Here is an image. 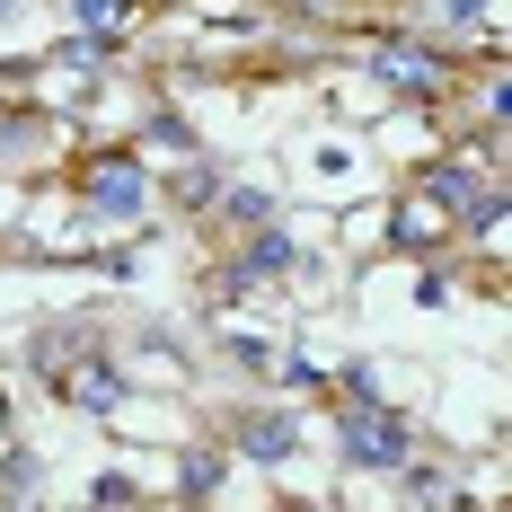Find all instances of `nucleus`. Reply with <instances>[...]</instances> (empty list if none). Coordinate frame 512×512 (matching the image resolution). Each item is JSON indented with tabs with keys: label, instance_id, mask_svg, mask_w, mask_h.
I'll use <instances>...</instances> for the list:
<instances>
[{
	"label": "nucleus",
	"instance_id": "f257e3e1",
	"mask_svg": "<svg viewBox=\"0 0 512 512\" xmlns=\"http://www.w3.org/2000/svg\"><path fill=\"white\" fill-rule=\"evenodd\" d=\"M362 80L407 115H433V106L460 98V45L451 36H415V27H380L362 45Z\"/></svg>",
	"mask_w": 512,
	"mask_h": 512
},
{
	"label": "nucleus",
	"instance_id": "f03ea898",
	"mask_svg": "<svg viewBox=\"0 0 512 512\" xmlns=\"http://www.w3.org/2000/svg\"><path fill=\"white\" fill-rule=\"evenodd\" d=\"M71 204H80L89 230H142L151 221V159L133 142H98L71 168Z\"/></svg>",
	"mask_w": 512,
	"mask_h": 512
},
{
	"label": "nucleus",
	"instance_id": "7ed1b4c3",
	"mask_svg": "<svg viewBox=\"0 0 512 512\" xmlns=\"http://www.w3.org/2000/svg\"><path fill=\"white\" fill-rule=\"evenodd\" d=\"M212 442L230 451V468L283 477V468H301V451H309V415L292 407V398H230L221 424H212Z\"/></svg>",
	"mask_w": 512,
	"mask_h": 512
},
{
	"label": "nucleus",
	"instance_id": "20e7f679",
	"mask_svg": "<svg viewBox=\"0 0 512 512\" xmlns=\"http://www.w3.org/2000/svg\"><path fill=\"white\" fill-rule=\"evenodd\" d=\"M336 415V468H354V477H398V468L424 451V424H415L398 398H371V407H327Z\"/></svg>",
	"mask_w": 512,
	"mask_h": 512
},
{
	"label": "nucleus",
	"instance_id": "39448f33",
	"mask_svg": "<svg viewBox=\"0 0 512 512\" xmlns=\"http://www.w3.org/2000/svg\"><path fill=\"white\" fill-rule=\"evenodd\" d=\"M274 283H301V230L292 221H265L248 239H230L221 265H212V301H256V292H274Z\"/></svg>",
	"mask_w": 512,
	"mask_h": 512
},
{
	"label": "nucleus",
	"instance_id": "423d86ee",
	"mask_svg": "<svg viewBox=\"0 0 512 512\" xmlns=\"http://www.w3.org/2000/svg\"><path fill=\"white\" fill-rule=\"evenodd\" d=\"M221 186H230V168H221L212 151L168 159V168H151V212H168V221H212Z\"/></svg>",
	"mask_w": 512,
	"mask_h": 512
},
{
	"label": "nucleus",
	"instance_id": "0eeeda50",
	"mask_svg": "<svg viewBox=\"0 0 512 512\" xmlns=\"http://www.w3.org/2000/svg\"><path fill=\"white\" fill-rule=\"evenodd\" d=\"M380 239H389L398 256H451V248H460V239H451V212L433 204V195H424L415 177L398 186V204L380 212Z\"/></svg>",
	"mask_w": 512,
	"mask_h": 512
},
{
	"label": "nucleus",
	"instance_id": "6e6552de",
	"mask_svg": "<svg viewBox=\"0 0 512 512\" xmlns=\"http://www.w3.org/2000/svg\"><path fill=\"white\" fill-rule=\"evenodd\" d=\"M221 486H230V451H221V442H186V451H177V477H168V495H177L186 512H212V504H221Z\"/></svg>",
	"mask_w": 512,
	"mask_h": 512
},
{
	"label": "nucleus",
	"instance_id": "1a4fd4ad",
	"mask_svg": "<svg viewBox=\"0 0 512 512\" xmlns=\"http://www.w3.org/2000/svg\"><path fill=\"white\" fill-rule=\"evenodd\" d=\"M265 221H283V195H274V186H248V177H230L204 230H221V239H248V230H265Z\"/></svg>",
	"mask_w": 512,
	"mask_h": 512
},
{
	"label": "nucleus",
	"instance_id": "9d476101",
	"mask_svg": "<svg viewBox=\"0 0 512 512\" xmlns=\"http://www.w3.org/2000/svg\"><path fill=\"white\" fill-rule=\"evenodd\" d=\"M62 9L80 36H115V45H133V27L151 18V0H62Z\"/></svg>",
	"mask_w": 512,
	"mask_h": 512
},
{
	"label": "nucleus",
	"instance_id": "9b49d317",
	"mask_svg": "<svg viewBox=\"0 0 512 512\" xmlns=\"http://www.w3.org/2000/svg\"><path fill=\"white\" fill-rule=\"evenodd\" d=\"M133 151H142V159H159V151H168V159H195V151H204V133H195L177 106H151L142 133H133Z\"/></svg>",
	"mask_w": 512,
	"mask_h": 512
},
{
	"label": "nucleus",
	"instance_id": "f8f14e48",
	"mask_svg": "<svg viewBox=\"0 0 512 512\" xmlns=\"http://www.w3.org/2000/svg\"><path fill=\"white\" fill-rule=\"evenodd\" d=\"M45 495V451L36 442H9L0 451V504H36Z\"/></svg>",
	"mask_w": 512,
	"mask_h": 512
},
{
	"label": "nucleus",
	"instance_id": "ddd939ff",
	"mask_svg": "<svg viewBox=\"0 0 512 512\" xmlns=\"http://www.w3.org/2000/svg\"><path fill=\"white\" fill-rule=\"evenodd\" d=\"M212 345H221V362H230V371H248V380H265V362H274V345H265V336H248V327H212Z\"/></svg>",
	"mask_w": 512,
	"mask_h": 512
},
{
	"label": "nucleus",
	"instance_id": "4468645a",
	"mask_svg": "<svg viewBox=\"0 0 512 512\" xmlns=\"http://www.w3.org/2000/svg\"><path fill=\"white\" fill-rule=\"evenodd\" d=\"M89 512H142V486H133L124 468H98V477H89Z\"/></svg>",
	"mask_w": 512,
	"mask_h": 512
},
{
	"label": "nucleus",
	"instance_id": "2eb2a0df",
	"mask_svg": "<svg viewBox=\"0 0 512 512\" xmlns=\"http://www.w3.org/2000/svg\"><path fill=\"white\" fill-rule=\"evenodd\" d=\"M424 9L442 18V36H451V45H460L468 27H486V18H495V0H424Z\"/></svg>",
	"mask_w": 512,
	"mask_h": 512
},
{
	"label": "nucleus",
	"instance_id": "dca6fc26",
	"mask_svg": "<svg viewBox=\"0 0 512 512\" xmlns=\"http://www.w3.org/2000/svg\"><path fill=\"white\" fill-rule=\"evenodd\" d=\"M451 292H460V274H451V265L433 256V265L415 274V301H424V309H442V301H451Z\"/></svg>",
	"mask_w": 512,
	"mask_h": 512
},
{
	"label": "nucleus",
	"instance_id": "f3484780",
	"mask_svg": "<svg viewBox=\"0 0 512 512\" xmlns=\"http://www.w3.org/2000/svg\"><path fill=\"white\" fill-rule=\"evenodd\" d=\"M18 9H27V0H0V27H9V18H18Z\"/></svg>",
	"mask_w": 512,
	"mask_h": 512
},
{
	"label": "nucleus",
	"instance_id": "a211bd4d",
	"mask_svg": "<svg viewBox=\"0 0 512 512\" xmlns=\"http://www.w3.org/2000/svg\"><path fill=\"white\" fill-rule=\"evenodd\" d=\"M9 512H53V504H45V495H36V504H9Z\"/></svg>",
	"mask_w": 512,
	"mask_h": 512
},
{
	"label": "nucleus",
	"instance_id": "6ab92c4d",
	"mask_svg": "<svg viewBox=\"0 0 512 512\" xmlns=\"http://www.w3.org/2000/svg\"><path fill=\"white\" fill-rule=\"evenodd\" d=\"M0 407H9V398H0Z\"/></svg>",
	"mask_w": 512,
	"mask_h": 512
}]
</instances>
